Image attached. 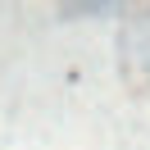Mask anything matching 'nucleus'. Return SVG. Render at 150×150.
I'll use <instances>...</instances> for the list:
<instances>
[]
</instances>
